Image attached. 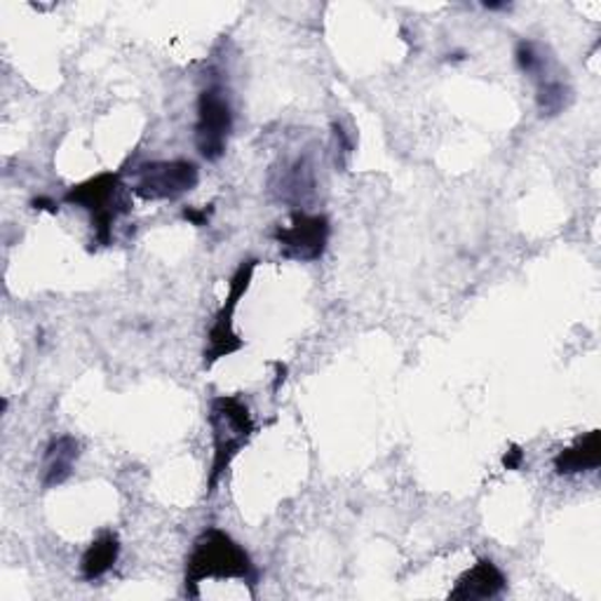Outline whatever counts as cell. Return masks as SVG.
I'll return each instance as SVG.
<instances>
[{
	"mask_svg": "<svg viewBox=\"0 0 601 601\" xmlns=\"http://www.w3.org/2000/svg\"><path fill=\"white\" fill-rule=\"evenodd\" d=\"M207 578L243 580L251 590L257 588L259 571L254 567L249 552L243 545L222 529H207L193 543V550L186 559V597H200L197 586Z\"/></svg>",
	"mask_w": 601,
	"mask_h": 601,
	"instance_id": "obj_1",
	"label": "cell"
},
{
	"mask_svg": "<svg viewBox=\"0 0 601 601\" xmlns=\"http://www.w3.org/2000/svg\"><path fill=\"white\" fill-rule=\"evenodd\" d=\"M210 430H212V465L207 480V496H212L218 482L226 475V470L235 461V457L249 444L257 432L254 418L245 399L238 395H218L210 405Z\"/></svg>",
	"mask_w": 601,
	"mask_h": 601,
	"instance_id": "obj_2",
	"label": "cell"
},
{
	"mask_svg": "<svg viewBox=\"0 0 601 601\" xmlns=\"http://www.w3.org/2000/svg\"><path fill=\"white\" fill-rule=\"evenodd\" d=\"M64 200L68 205H76L89 212V216H93L95 240L101 247H108L114 243L116 222L130 212V200H127L122 179L120 174L114 172L97 174L83 181V184L68 189Z\"/></svg>",
	"mask_w": 601,
	"mask_h": 601,
	"instance_id": "obj_3",
	"label": "cell"
},
{
	"mask_svg": "<svg viewBox=\"0 0 601 601\" xmlns=\"http://www.w3.org/2000/svg\"><path fill=\"white\" fill-rule=\"evenodd\" d=\"M233 130V108L222 85H210L197 97L195 149L210 162L222 160Z\"/></svg>",
	"mask_w": 601,
	"mask_h": 601,
	"instance_id": "obj_4",
	"label": "cell"
},
{
	"mask_svg": "<svg viewBox=\"0 0 601 601\" xmlns=\"http://www.w3.org/2000/svg\"><path fill=\"white\" fill-rule=\"evenodd\" d=\"M257 264H259L257 259L243 261L238 266V270L233 272L228 297H226L224 305L218 308V313L214 315V322L210 326L207 345H205V367H212L214 362L243 351L245 343L233 330V315H235V311H238L240 299L247 294V289L254 278V270H257Z\"/></svg>",
	"mask_w": 601,
	"mask_h": 601,
	"instance_id": "obj_5",
	"label": "cell"
},
{
	"mask_svg": "<svg viewBox=\"0 0 601 601\" xmlns=\"http://www.w3.org/2000/svg\"><path fill=\"white\" fill-rule=\"evenodd\" d=\"M200 181V170L191 160H155L135 172L132 193L149 203L176 200L191 193Z\"/></svg>",
	"mask_w": 601,
	"mask_h": 601,
	"instance_id": "obj_6",
	"label": "cell"
},
{
	"mask_svg": "<svg viewBox=\"0 0 601 601\" xmlns=\"http://www.w3.org/2000/svg\"><path fill=\"white\" fill-rule=\"evenodd\" d=\"M330 235H332V226H330V218H326L324 214L294 212L287 226L280 224L276 228L272 240L280 245L282 259L311 264L324 257L326 245H330Z\"/></svg>",
	"mask_w": 601,
	"mask_h": 601,
	"instance_id": "obj_7",
	"label": "cell"
},
{
	"mask_svg": "<svg viewBox=\"0 0 601 601\" xmlns=\"http://www.w3.org/2000/svg\"><path fill=\"white\" fill-rule=\"evenodd\" d=\"M507 578L491 559H480L475 567L468 569L459 580L457 588L449 592L453 601H484L496 599L505 592Z\"/></svg>",
	"mask_w": 601,
	"mask_h": 601,
	"instance_id": "obj_8",
	"label": "cell"
},
{
	"mask_svg": "<svg viewBox=\"0 0 601 601\" xmlns=\"http://www.w3.org/2000/svg\"><path fill=\"white\" fill-rule=\"evenodd\" d=\"M601 465V440L599 430H590L588 434L578 437V440L561 449L555 457V472L559 477H573L582 472H592Z\"/></svg>",
	"mask_w": 601,
	"mask_h": 601,
	"instance_id": "obj_9",
	"label": "cell"
},
{
	"mask_svg": "<svg viewBox=\"0 0 601 601\" xmlns=\"http://www.w3.org/2000/svg\"><path fill=\"white\" fill-rule=\"evenodd\" d=\"M81 459V442L73 434H62L52 440L43 457V486L52 489L64 484Z\"/></svg>",
	"mask_w": 601,
	"mask_h": 601,
	"instance_id": "obj_10",
	"label": "cell"
},
{
	"mask_svg": "<svg viewBox=\"0 0 601 601\" xmlns=\"http://www.w3.org/2000/svg\"><path fill=\"white\" fill-rule=\"evenodd\" d=\"M120 557V540L116 534L106 532L101 536H97L93 543H89V548L85 550L83 559H81V576L87 582H95L99 578H104L108 571L116 567V561Z\"/></svg>",
	"mask_w": 601,
	"mask_h": 601,
	"instance_id": "obj_11",
	"label": "cell"
},
{
	"mask_svg": "<svg viewBox=\"0 0 601 601\" xmlns=\"http://www.w3.org/2000/svg\"><path fill=\"white\" fill-rule=\"evenodd\" d=\"M313 189H315V176H313L311 162H308L305 158L289 162V165L282 170V176L276 186L280 200H285V203L289 205H303V200L308 195H313Z\"/></svg>",
	"mask_w": 601,
	"mask_h": 601,
	"instance_id": "obj_12",
	"label": "cell"
},
{
	"mask_svg": "<svg viewBox=\"0 0 601 601\" xmlns=\"http://www.w3.org/2000/svg\"><path fill=\"white\" fill-rule=\"evenodd\" d=\"M536 104H538V111L543 118H555V116L567 111V106L571 104V89L561 81L545 78L538 83Z\"/></svg>",
	"mask_w": 601,
	"mask_h": 601,
	"instance_id": "obj_13",
	"label": "cell"
},
{
	"mask_svg": "<svg viewBox=\"0 0 601 601\" xmlns=\"http://www.w3.org/2000/svg\"><path fill=\"white\" fill-rule=\"evenodd\" d=\"M515 62L522 73L526 76H534L545 81L548 78V62L550 57H545V50L536 41H519L515 50Z\"/></svg>",
	"mask_w": 601,
	"mask_h": 601,
	"instance_id": "obj_14",
	"label": "cell"
},
{
	"mask_svg": "<svg viewBox=\"0 0 601 601\" xmlns=\"http://www.w3.org/2000/svg\"><path fill=\"white\" fill-rule=\"evenodd\" d=\"M210 214H212V210H205V207H203V210L186 207L184 212H181V216H184L189 224H193V226H197V228H203V226L210 224Z\"/></svg>",
	"mask_w": 601,
	"mask_h": 601,
	"instance_id": "obj_15",
	"label": "cell"
},
{
	"mask_svg": "<svg viewBox=\"0 0 601 601\" xmlns=\"http://www.w3.org/2000/svg\"><path fill=\"white\" fill-rule=\"evenodd\" d=\"M503 465L505 470H519L524 465V451L522 447H509V451H505V457H503Z\"/></svg>",
	"mask_w": 601,
	"mask_h": 601,
	"instance_id": "obj_16",
	"label": "cell"
},
{
	"mask_svg": "<svg viewBox=\"0 0 601 601\" xmlns=\"http://www.w3.org/2000/svg\"><path fill=\"white\" fill-rule=\"evenodd\" d=\"M33 210H47V212H60V207H57V203H54V200H50V197H35L33 200Z\"/></svg>",
	"mask_w": 601,
	"mask_h": 601,
	"instance_id": "obj_17",
	"label": "cell"
},
{
	"mask_svg": "<svg viewBox=\"0 0 601 601\" xmlns=\"http://www.w3.org/2000/svg\"><path fill=\"white\" fill-rule=\"evenodd\" d=\"M486 10H509V3H484Z\"/></svg>",
	"mask_w": 601,
	"mask_h": 601,
	"instance_id": "obj_18",
	"label": "cell"
}]
</instances>
